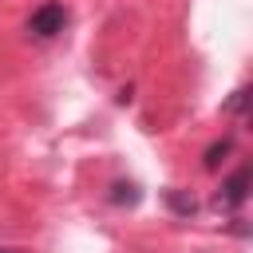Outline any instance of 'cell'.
Wrapping results in <instances>:
<instances>
[{"label": "cell", "mask_w": 253, "mask_h": 253, "mask_svg": "<svg viewBox=\"0 0 253 253\" xmlns=\"http://www.w3.org/2000/svg\"><path fill=\"white\" fill-rule=\"evenodd\" d=\"M67 8L59 4V0H47V4H40L32 16H28V36L32 40H40V43H47V40H55L63 28H67Z\"/></svg>", "instance_id": "6da1fadb"}, {"label": "cell", "mask_w": 253, "mask_h": 253, "mask_svg": "<svg viewBox=\"0 0 253 253\" xmlns=\"http://www.w3.org/2000/svg\"><path fill=\"white\" fill-rule=\"evenodd\" d=\"M245 198H249V166H237V170L221 182V190H217L213 202H217L221 210H241Z\"/></svg>", "instance_id": "7a4b0ae2"}, {"label": "cell", "mask_w": 253, "mask_h": 253, "mask_svg": "<svg viewBox=\"0 0 253 253\" xmlns=\"http://www.w3.org/2000/svg\"><path fill=\"white\" fill-rule=\"evenodd\" d=\"M107 198H111V206H138V198H142V194H138V186H134V182H115Z\"/></svg>", "instance_id": "3957f363"}, {"label": "cell", "mask_w": 253, "mask_h": 253, "mask_svg": "<svg viewBox=\"0 0 253 253\" xmlns=\"http://www.w3.org/2000/svg\"><path fill=\"white\" fill-rule=\"evenodd\" d=\"M229 150H233V138L225 134L221 142H213V146H206V158H202V166H206V170H217V166H221V158H225Z\"/></svg>", "instance_id": "277c9868"}, {"label": "cell", "mask_w": 253, "mask_h": 253, "mask_svg": "<svg viewBox=\"0 0 253 253\" xmlns=\"http://www.w3.org/2000/svg\"><path fill=\"white\" fill-rule=\"evenodd\" d=\"M166 202H170V210H174V213H182V217H190V213L198 210V202H194V198H186V194H178V190H170V194H166Z\"/></svg>", "instance_id": "5b68a950"}, {"label": "cell", "mask_w": 253, "mask_h": 253, "mask_svg": "<svg viewBox=\"0 0 253 253\" xmlns=\"http://www.w3.org/2000/svg\"><path fill=\"white\" fill-rule=\"evenodd\" d=\"M245 103H249V87H237L233 99L225 103V115H245Z\"/></svg>", "instance_id": "8992f818"}, {"label": "cell", "mask_w": 253, "mask_h": 253, "mask_svg": "<svg viewBox=\"0 0 253 253\" xmlns=\"http://www.w3.org/2000/svg\"><path fill=\"white\" fill-rule=\"evenodd\" d=\"M0 253H16V249H12V245H0Z\"/></svg>", "instance_id": "52a82bcc"}]
</instances>
